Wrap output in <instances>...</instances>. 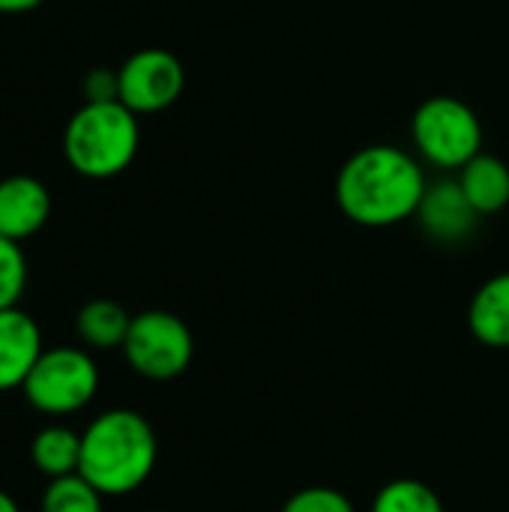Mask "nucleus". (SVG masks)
Instances as JSON below:
<instances>
[{
    "label": "nucleus",
    "instance_id": "obj_1",
    "mask_svg": "<svg viewBox=\"0 0 509 512\" xmlns=\"http://www.w3.org/2000/svg\"><path fill=\"white\" fill-rule=\"evenodd\" d=\"M426 189V174L411 153L369 144L339 168L336 204L354 225L390 228L417 216Z\"/></svg>",
    "mask_w": 509,
    "mask_h": 512
},
{
    "label": "nucleus",
    "instance_id": "obj_2",
    "mask_svg": "<svg viewBox=\"0 0 509 512\" xmlns=\"http://www.w3.org/2000/svg\"><path fill=\"white\" fill-rule=\"evenodd\" d=\"M159 459V441L150 420L132 408L102 411L81 432L78 474L93 483L105 498L138 492Z\"/></svg>",
    "mask_w": 509,
    "mask_h": 512
},
{
    "label": "nucleus",
    "instance_id": "obj_3",
    "mask_svg": "<svg viewBox=\"0 0 509 512\" xmlns=\"http://www.w3.org/2000/svg\"><path fill=\"white\" fill-rule=\"evenodd\" d=\"M141 144L138 114L120 99L84 102L63 129V156L69 168L87 180L123 174Z\"/></svg>",
    "mask_w": 509,
    "mask_h": 512
},
{
    "label": "nucleus",
    "instance_id": "obj_4",
    "mask_svg": "<svg viewBox=\"0 0 509 512\" xmlns=\"http://www.w3.org/2000/svg\"><path fill=\"white\" fill-rule=\"evenodd\" d=\"M21 393L45 417L78 414L99 393V366L84 348H45L24 378Z\"/></svg>",
    "mask_w": 509,
    "mask_h": 512
},
{
    "label": "nucleus",
    "instance_id": "obj_5",
    "mask_svg": "<svg viewBox=\"0 0 509 512\" xmlns=\"http://www.w3.org/2000/svg\"><path fill=\"white\" fill-rule=\"evenodd\" d=\"M411 135L420 156L438 168H462L483 153V123L456 96H429L417 105Z\"/></svg>",
    "mask_w": 509,
    "mask_h": 512
},
{
    "label": "nucleus",
    "instance_id": "obj_6",
    "mask_svg": "<svg viewBox=\"0 0 509 512\" xmlns=\"http://www.w3.org/2000/svg\"><path fill=\"white\" fill-rule=\"evenodd\" d=\"M120 351L135 375L147 381H174L189 369L195 357V339L186 321L174 312L147 309L141 315H132Z\"/></svg>",
    "mask_w": 509,
    "mask_h": 512
},
{
    "label": "nucleus",
    "instance_id": "obj_7",
    "mask_svg": "<svg viewBox=\"0 0 509 512\" xmlns=\"http://www.w3.org/2000/svg\"><path fill=\"white\" fill-rule=\"evenodd\" d=\"M120 102L135 114H159L171 108L183 87L186 72L183 63L165 48H141L117 69Z\"/></svg>",
    "mask_w": 509,
    "mask_h": 512
},
{
    "label": "nucleus",
    "instance_id": "obj_8",
    "mask_svg": "<svg viewBox=\"0 0 509 512\" xmlns=\"http://www.w3.org/2000/svg\"><path fill=\"white\" fill-rule=\"evenodd\" d=\"M51 216V195L42 180L30 174H12L0 180V237L27 240L45 228Z\"/></svg>",
    "mask_w": 509,
    "mask_h": 512
},
{
    "label": "nucleus",
    "instance_id": "obj_9",
    "mask_svg": "<svg viewBox=\"0 0 509 512\" xmlns=\"http://www.w3.org/2000/svg\"><path fill=\"white\" fill-rule=\"evenodd\" d=\"M417 219L423 231L438 243H462L474 234L480 213L465 198L459 180H441L426 189Z\"/></svg>",
    "mask_w": 509,
    "mask_h": 512
},
{
    "label": "nucleus",
    "instance_id": "obj_10",
    "mask_svg": "<svg viewBox=\"0 0 509 512\" xmlns=\"http://www.w3.org/2000/svg\"><path fill=\"white\" fill-rule=\"evenodd\" d=\"M42 351V330L27 312L0 309V393L21 390Z\"/></svg>",
    "mask_w": 509,
    "mask_h": 512
},
{
    "label": "nucleus",
    "instance_id": "obj_11",
    "mask_svg": "<svg viewBox=\"0 0 509 512\" xmlns=\"http://www.w3.org/2000/svg\"><path fill=\"white\" fill-rule=\"evenodd\" d=\"M468 330L486 348H509V270L477 288L468 306Z\"/></svg>",
    "mask_w": 509,
    "mask_h": 512
},
{
    "label": "nucleus",
    "instance_id": "obj_12",
    "mask_svg": "<svg viewBox=\"0 0 509 512\" xmlns=\"http://www.w3.org/2000/svg\"><path fill=\"white\" fill-rule=\"evenodd\" d=\"M459 186L480 216H495L509 204V168L492 153H477L459 168Z\"/></svg>",
    "mask_w": 509,
    "mask_h": 512
},
{
    "label": "nucleus",
    "instance_id": "obj_13",
    "mask_svg": "<svg viewBox=\"0 0 509 512\" xmlns=\"http://www.w3.org/2000/svg\"><path fill=\"white\" fill-rule=\"evenodd\" d=\"M129 324H132V315L117 300H105V297L84 303L75 315V333L93 351L123 348Z\"/></svg>",
    "mask_w": 509,
    "mask_h": 512
},
{
    "label": "nucleus",
    "instance_id": "obj_14",
    "mask_svg": "<svg viewBox=\"0 0 509 512\" xmlns=\"http://www.w3.org/2000/svg\"><path fill=\"white\" fill-rule=\"evenodd\" d=\"M30 465L48 477H69L81 468V435L69 426H45L30 441Z\"/></svg>",
    "mask_w": 509,
    "mask_h": 512
},
{
    "label": "nucleus",
    "instance_id": "obj_15",
    "mask_svg": "<svg viewBox=\"0 0 509 512\" xmlns=\"http://www.w3.org/2000/svg\"><path fill=\"white\" fill-rule=\"evenodd\" d=\"M369 512H447L441 495L423 483V480H411V477H399L390 480L378 489V495L372 498Z\"/></svg>",
    "mask_w": 509,
    "mask_h": 512
},
{
    "label": "nucleus",
    "instance_id": "obj_16",
    "mask_svg": "<svg viewBox=\"0 0 509 512\" xmlns=\"http://www.w3.org/2000/svg\"><path fill=\"white\" fill-rule=\"evenodd\" d=\"M102 492L87 483L81 474H69V477H57L48 480L45 492H42V512H102Z\"/></svg>",
    "mask_w": 509,
    "mask_h": 512
},
{
    "label": "nucleus",
    "instance_id": "obj_17",
    "mask_svg": "<svg viewBox=\"0 0 509 512\" xmlns=\"http://www.w3.org/2000/svg\"><path fill=\"white\" fill-rule=\"evenodd\" d=\"M27 288V261L21 243L0 237V309L18 306Z\"/></svg>",
    "mask_w": 509,
    "mask_h": 512
},
{
    "label": "nucleus",
    "instance_id": "obj_18",
    "mask_svg": "<svg viewBox=\"0 0 509 512\" xmlns=\"http://www.w3.org/2000/svg\"><path fill=\"white\" fill-rule=\"evenodd\" d=\"M279 512H357L351 498L330 486H309L294 492Z\"/></svg>",
    "mask_w": 509,
    "mask_h": 512
},
{
    "label": "nucleus",
    "instance_id": "obj_19",
    "mask_svg": "<svg viewBox=\"0 0 509 512\" xmlns=\"http://www.w3.org/2000/svg\"><path fill=\"white\" fill-rule=\"evenodd\" d=\"M84 93H87V102H114L120 99V81H117V72L111 69H93L84 81Z\"/></svg>",
    "mask_w": 509,
    "mask_h": 512
},
{
    "label": "nucleus",
    "instance_id": "obj_20",
    "mask_svg": "<svg viewBox=\"0 0 509 512\" xmlns=\"http://www.w3.org/2000/svg\"><path fill=\"white\" fill-rule=\"evenodd\" d=\"M42 3L45 0H0V12L3 15H21V12H30Z\"/></svg>",
    "mask_w": 509,
    "mask_h": 512
},
{
    "label": "nucleus",
    "instance_id": "obj_21",
    "mask_svg": "<svg viewBox=\"0 0 509 512\" xmlns=\"http://www.w3.org/2000/svg\"><path fill=\"white\" fill-rule=\"evenodd\" d=\"M0 512H21L18 501L9 492H3V489H0Z\"/></svg>",
    "mask_w": 509,
    "mask_h": 512
},
{
    "label": "nucleus",
    "instance_id": "obj_22",
    "mask_svg": "<svg viewBox=\"0 0 509 512\" xmlns=\"http://www.w3.org/2000/svg\"><path fill=\"white\" fill-rule=\"evenodd\" d=\"M150 512H162V510H150Z\"/></svg>",
    "mask_w": 509,
    "mask_h": 512
}]
</instances>
